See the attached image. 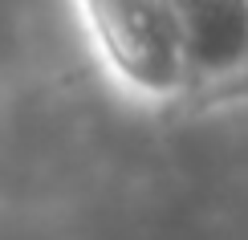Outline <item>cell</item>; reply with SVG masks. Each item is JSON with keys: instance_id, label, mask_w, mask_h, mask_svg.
Segmentation results:
<instances>
[{"instance_id": "obj_1", "label": "cell", "mask_w": 248, "mask_h": 240, "mask_svg": "<svg viewBox=\"0 0 248 240\" xmlns=\"http://www.w3.org/2000/svg\"><path fill=\"white\" fill-rule=\"evenodd\" d=\"M106 57L139 90L163 94L183 81L163 0H81Z\"/></svg>"}, {"instance_id": "obj_2", "label": "cell", "mask_w": 248, "mask_h": 240, "mask_svg": "<svg viewBox=\"0 0 248 240\" xmlns=\"http://www.w3.org/2000/svg\"><path fill=\"white\" fill-rule=\"evenodd\" d=\"M183 81L228 78L248 61V0H163Z\"/></svg>"}]
</instances>
